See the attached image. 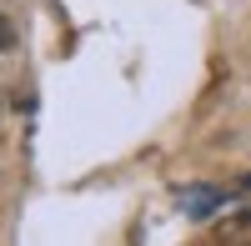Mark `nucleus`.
<instances>
[{"instance_id": "2", "label": "nucleus", "mask_w": 251, "mask_h": 246, "mask_svg": "<svg viewBox=\"0 0 251 246\" xmlns=\"http://www.w3.org/2000/svg\"><path fill=\"white\" fill-rule=\"evenodd\" d=\"M226 236H251V211H236V221H231V226H226Z\"/></svg>"}, {"instance_id": "1", "label": "nucleus", "mask_w": 251, "mask_h": 246, "mask_svg": "<svg viewBox=\"0 0 251 246\" xmlns=\"http://www.w3.org/2000/svg\"><path fill=\"white\" fill-rule=\"evenodd\" d=\"M176 201H181V211L191 216V221H211V216L221 211V201H226V196H221L216 186H181Z\"/></svg>"}, {"instance_id": "3", "label": "nucleus", "mask_w": 251, "mask_h": 246, "mask_svg": "<svg viewBox=\"0 0 251 246\" xmlns=\"http://www.w3.org/2000/svg\"><path fill=\"white\" fill-rule=\"evenodd\" d=\"M10 46H15V25L0 15V50H10Z\"/></svg>"}, {"instance_id": "4", "label": "nucleus", "mask_w": 251, "mask_h": 246, "mask_svg": "<svg viewBox=\"0 0 251 246\" xmlns=\"http://www.w3.org/2000/svg\"><path fill=\"white\" fill-rule=\"evenodd\" d=\"M236 191H241V196H246V201H251V171H246V176H241V181H236Z\"/></svg>"}]
</instances>
